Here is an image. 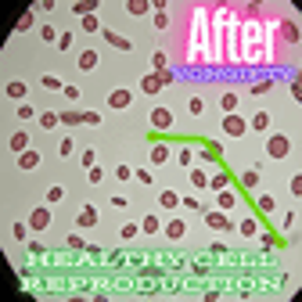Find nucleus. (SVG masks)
Returning a JSON list of instances; mask_svg holds the SVG:
<instances>
[{
	"mask_svg": "<svg viewBox=\"0 0 302 302\" xmlns=\"http://www.w3.org/2000/svg\"><path fill=\"white\" fill-rule=\"evenodd\" d=\"M126 11H130V14H148V11H151V4H148V0H130Z\"/></svg>",
	"mask_w": 302,
	"mask_h": 302,
	"instance_id": "27",
	"label": "nucleus"
},
{
	"mask_svg": "<svg viewBox=\"0 0 302 302\" xmlns=\"http://www.w3.org/2000/svg\"><path fill=\"white\" fill-rule=\"evenodd\" d=\"M76 223H79V226H94V223H97V209H94V205L79 209V216H76Z\"/></svg>",
	"mask_w": 302,
	"mask_h": 302,
	"instance_id": "14",
	"label": "nucleus"
},
{
	"mask_svg": "<svg viewBox=\"0 0 302 302\" xmlns=\"http://www.w3.org/2000/svg\"><path fill=\"white\" fill-rule=\"evenodd\" d=\"M266 126H270V115H266V112H259V115L248 123V130H259V133H266Z\"/></svg>",
	"mask_w": 302,
	"mask_h": 302,
	"instance_id": "28",
	"label": "nucleus"
},
{
	"mask_svg": "<svg viewBox=\"0 0 302 302\" xmlns=\"http://www.w3.org/2000/svg\"><path fill=\"white\" fill-rule=\"evenodd\" d=\"M62 198H65V187H58V184H54V187H47V202H51V205H58Z\"/></svg>",
	"mask_w": 302,
	"mask_h": 302,
	"instance_id": "32",
	"label": "nucleus"
},
{
	"mask_svg": "<svg viewBox=\"0 0 302 302\" xmlns=\"http://www.w3.org/2000/svg\"><path fill=\"white\" fill-rule=\"evenodd\" d=\"M137 234H141V226H137V223H126V226H123V241H133Z\"/></svg>",
	"mask_w": 302,
	"mask_h": 302,
	"instance_id": "41",
	"label": "nucleus"
},
{
	"mask_svg": "<svg viewBox=\"0 0 302 302\" xmlns=\"http://www.w3.org/2000/svg\"><path fill=\"white\" fill-rule=\"evenodd\" d=\"M7 144H11V151H25L29 148V137H25V133H11Z\"/></svg>",
	"mask_w": 302,
	"mask_h": 302,
	"instance_id": "29",
	"label": "nucleus"
},
{
	"mask_svg": "<svg viewBox=\"0 0 302 302\" xmlns=\"http://www.w3.org/2000/svg\"><path fill=\"white\" fill-rule=\"evenodd\" d=\"M169 144H151V162H155V165H162V162H169Z\"/></svg>",
	"mask_w": 302,
	"mask_h": 302,
	"instance_id": "12",
	"label": "nucleus"
},
{
	"mask_svg": "<svg viewBox=\"0 0 302 302\" xmlns=\"http://www.w3.org/2000/svg\"><path fill=\"white\" fill-rule=\"evenodd\" d=\"M226 184H230L226 173H213V176H209V191H226Z\"/></svg>",
	"mask_w": 302,
	"mask_h": 302,
	"instance_id": "21",
	"label": "nucleus"
},
{
	"mask_svg": "<svg viewBox=\"0 0 302 302\" xmlns=\"http://www.w3.org/2000/svg\"><path fill=\"white\" fill-rule=\"evenodd\" d=\"M65 245H69V248H76V252H83V248H86V241H83L79 234H69V237H65Z\"/></svg>",
	"mask_w": 302,
	"mask_h": 302,
	"instance_id": "33",
	"label": "nucleus"
},
{
	"mask_svg": "<svg viewBox=\"0 0 302 302\" xmlns=\"http://www.w3.org/2000/svg\"><path fill=\"white\" fill-rule=\"evenodd\" d=\"M141 90H144V94H158V90H162L158 76H144V79H141Z\"/></svg>",
	"mask_w": 302,
	"mask_h": 302,
	"instance_id": "22",
	"label": "nucleus"
},
{
	"mask_svg": "<svg viewBox=\"0 0 302 302\" xmlns=\"http://www.w3.org/2000/svg\"><path fill=\"white\" fill-rule=\"evenodd\" d=\"M133 180H137V184H155V176H151L148 169H133Z\"/></svg>",
	"mask_w": 302,
	"mask_h": 302,
	"instance_id": "39",
	"label": "nucleus"
},
{
	"mask_svg": "<svg viewBox=\"0 0 302 302\" xmlns=\"http://www.w3.org/2000/svg\"><path fill=\"white\" fill-rule=\"evenodd\" d=\"M187 112H191V115H202V112H205V101H202V97H191V101H187Z\"/></svg>",
	"mask_w": 302,
	"mask_h": 302,
	"instance_id": "35",
	"label": "nucleus"
},
{
	"mask_svg": "<svg viewBox=\"0 0 302 302\" xmlns=\"http://www.w3.org/2000/svg\"><path fill=\"white\" fill-rule=\"evenodd\" d=\"M119 180H133V169H130V165H119Z\"/></svg>",
	"mask_w": 302,
	"mask_h": 302,
	"instance_id": "52",
	"label": "nucleus"
},
{
	"mask_svg": "<svg viewBox=\"0 0 302 302\" xmlns=\"http://www.w3.org/2000/svg\"><path fill=\"white\" fill-rule=\"evenodd\" d=\"M148 123H151V130H158V133H165V130H173V115H169V108H151V115H148Z\"/></svg>",
	"mask_w": 302,
	"mask_h": 302,
	"instance_id": "5",
	"label": "nucleus"
},
{
	"mask_svg": "<svg viewBox=\"0 0 302 302\" xmlns=\"http://www.w3.org/2000/svg\"><path fill=\"white\" fill-rule=\"evenodd\" d=\"M141 230L151 237V234H158L162 230V223H158V216H144V223H141Z\"/></svg>",
	"mask_w": 302,
	"mask_h": 302,
	"instance_id": "24",
	"label": "nucleus"
},
{
	"mask_svg": "<svg viewBox=\"0 0 302 302\" xmlns=\"http://www.w3.org/2000/svg\"><path fill=\"white\" fill-rule=\"evenodd\" d=\"M101 176H104L101 165H90V184H101Z\"/></svg>",
	"mask_w": 302,
	"mask_h": 302,
	"instance_id": "48",
	"label": "nucleus"
},
{
	"mask_svg": "<svg viewBox=\"0 0 302 302\" xmlns=\"http://www.w3.org/2000/svg\"><path fill=\"white\" fill-rule=\"evenodd\" d=\"M58 47H62V51H69V47H72V33H65L62 40H58Z\"/></svg>",
	"mask_w": 302,
	"mask_h": 302,
	"instance_id": "53",
	"label": "nucleus"
},
{
	"mask_svg": "<svg viewBox=\"0 0 302 302\" xmlns=\"http://www.w3.org/2000/svg\"><path fill=\"white\" fill-rule=\"evenodd\" d=\"M155 76H158V83H162V86H169V83H173V72H169V69H165V72H155Z\"/></svg>",
	"mask_w": 302,
	"mask_h": 302,
	"instance_id": "49",
	"label": "nucleus"
},
{
	"mask_svg": "<svg viewBox=\"0 0 302 302\" xmlns=\"http://www.w3.org/2000/svg\"><path fill=\"white\" fill-rule=\"evenodd\" d=\"M288 151H292V141L281 137V133H274V137L266 141V155L270 158H288Z\"/></svg>",
	"mask_w": 302,
	"mask_h": 302,
	"instance_id": "3",
	"label": "nucleus"
},
{
	"mask_svg": "<svg viewBox=\"0 0 302 302\" xmlns=\"http://www.w3.org/2000/svg\"><path fill=\"white\" fill-rule=\"evenodd\" d=\"M180 165H184V169H191V165H194V155H191V148H180Z\"/></svg>",
	"mask_w": 302,
	"mask_h": 302,
	"instance_id": "38",
	"label": "nucleus"
},
{
	"mask_svg": "<svg viewBox=\"0 0 302 302\" xmlns=\"http://www.w3.org/2000/svg\"><path fill=\"white\" fill-rule=\"evenodd\" d=\"M94 7H97V4H90V0H79V4H72V11L79 14V18H90V14H94Z\"/></svg>",
	"mask_w": 302,
	"mask_h": 302,
	"instance_id": "25",
	"label": "nucleus"
},
{
	"mask_svg": "<svg viewBox=\"0 0 302 302\" xmlns=\"http://www.w3.org/2000/svg\"><path fill=\"white\" fill-rule=\"evenodd\" d=\"M65 126H83V112H58Z\"/></svg>",
	"mask_w": 302,
	"mask_h": 302,
	"instance_id": "26",
	"label": "nucleus"
},
{
	"mask_svg": "<svg viewBox=\"0 0 302 302\" xmlns=\"http://www.w3.org/2000/svg\"><path fill=\"white\" fill-rule=\"evenodd\" d=\"M252 94H255V97H263V94H270V79H266V83H255V86H252Z\"/></svg>",
	"mask_w": 302,
	"mask_h": 302,
	"instance_id": "45",
	"label": "nucleus"
},
{
	"mask_svg": "<svg viewBox=\"0 0 302 302\" xmlns=\"http://www.w3.org/2000/svg\"><path fill=\"white\" fill-rule=\"evenodd\" d=\"M47 223H51V213H47V209H33V213H29V230H43Z\"/></svg>",
	"mask_w": 302,
	"mask_h": 302,
	"instance_id": "7",
	"label": "nucleus"
},
{
	"mask_svg": "<svg viewBox=\"0 0 302 302\" xmlns=\"http://www.w3.org/2000/svg\"><path fill=\"white\" fill-rule=\"evenodd\" d=\"M11 234L18 237V241H25V234H29V223H14V226H11Z\"/></svg>",
	"mask_w": 302,
	"mask_h": 302,
	"instance_id": "43",
	"label": "nucleus"
},
{
	"mask_svg": "<svg viewBox=\"0 0 302 302\" xmlns=\"http://www.w3.org/2000/svg\"><path fill=\"white\" fill-rule=\"evenodd\" d=\"M155 25L165 29V25H169V14H165V11H155Z\"/></svg>",
	"mask_w": 302,
	"mask_h": 302,
	"instance_id": "47",
	"label": "nucleus"
},
{
	"mask_svg": "<svg viewBox=\"0 0 302 302\" xmlns=\"http://www.w3.org/2000/svg\"><path fill=\"white\" fill-rule=\"evenodd\" d=\"M259 209H263V213H274V209H277V202L270 198V194H259Z\"/></svg>",
	"mask_w": 302,
	"mask_h": 302,
	"instance_id": "40",
	"label": "nucleus"
},
{
	"mask_svg": "<svg viewBox=\"0 0 302 302\" xmlns=\"http://www.w3.org/2000/svg\"><path fill=\"white\" fill-rule=\"evenodd\" d=\"M83 29H86V33H101V22H97V14H90V18H83Z\"/></svg>",
	"mask_w": 302,
	"mask_h": 302,
	"instance_id": "36",
	"label": "nucleus"
},
{
	"mask_svg": "<svg viewBox=\"0 0 302 302\" xmlns=\"http://www.w3.org/2000/svg\"><path fill=\"white\" fill-rule=\"evenodd\" d=\"M237 234H245V237H255V234H259V220H255V216L241 220V223H237Z\"/></svg>",
	"mask_w": 302,
	"mask_h": 302,
	"instance_id": "13",
	"label": "nucleus"
},
{
	"mask_svg": "<svg viewBox=\"0 0 302 302\" xmlns=\"http://www.w3.org/2000/svg\"><path fill=\"white\" fill-rule=\"evenodd\" d=\"M220 108H223L226 115H230V112H237V94H234V90H226V94L220 97Z\"/></svg>",
	"mask_w": 302,
	"mask_h": 302,
	"instance_id": "20",
	"label": "nucleus"
},
{
	"mask_svg": "<svg viewBox=\"0 0 302 302\" xmlns=\"http://www.w3.org/2000/svg\"><path fill=\"white\" fill-rule=\"evenodd\" d=\"M62 94H65L69 101H79V97H83V90H79V86H65V90H62Z\"/></svg>",
	"mask_w": 302,
	"mask_h": 302,
	"instance_id": "44",
	"label": "nucleus"
},
{
	"mask_svg": "<svg viewBox=\"0 0 302 302\" xmlns=\"http://www.w3.org/2000/svg\"><path fill=\"white\" fill-rule=\"evenodd\" d=\"M18 165H22V169H36V165H40V151H22Z\"/></svg>",
	"mask_w": 302,
	"mask_h": 302,
	"instance_id": "17",
	"label": "nucleus"
},
{
	"mask_svg": "<svg viewBox=\"0 0 302 302\" xmlns=\"http://www.w3.org/2000/svg\"><path fill=\"white\" fill-rule=\"evenodd\" d=\"M241 184H245L248 191H255V187H259V173H255V169H248L245 176H241Z\"/></svg>",
	"mask_w": 302,
	"mask_h": 302,
	"instance_id": "31",
	"label": "nucleus"
},
{
	"mask_svg": "<svg viewBox=\"0 0 302 302\" xmlns=\"http://www.w3.org/2000/svg\"><path fill=\"white\" fill-rule=\"evenodd\" d=\"M83 165H86V169H90V165H97V162H94V148L83 151Z\"/></svg>",
	"mask_w": 302,
	"mask_h": 302,
	"instance_id": "51",
	"label": "nucleus"
},
{
	"mask_svg": "<svg viewBox=\"0 0 302 302\" xmlns=\"http://www.w3.org/2000/svg\"><path fill=\"white\" fill-rule=\"evenodd\" d=\"M4 94H7V101H22V97H25V83H18V79H11V83H7V90H4Z\"/></svg>",
	"mask_w": 302,
	"mask_h": 302,
	"instance_id": "18",
	"label": "nucleus"
},
{
	"mask_svg": "<svg viewBox=\"0 0 302 302\" xmlns=\"http://www.w3.org/2000/svg\"><path fill=\"white\" fill-rule=\"evenodd\" d=\"M158 205H162V209H180V194H176V191H162V194H158Z\"/></svg>",
	"mask_w": 302,
	"mask_h": 302,
	"instance_id": "19",
	"label": "nucleus"
},
{
	"mask_svg": "<svg viewBox=\"0 0 302 302\" xmlns=\"http://www.w3.org/2000/svg\"><path fill=\"white\" fill-rule=\"evenodd\" d=\"M162 230H165V237H169V241H184V237H187V223H184V220H169Z\"/></svg>",
	"mask_w": 302,
	"mask_h": 302,
	"instance_id": "6",
	"label": "nucleus"
},
{
	"mask_svg": "<svg viewBox=\"0 0 302 302\" xmlns=\"http://www.w3.org/2000/svg\"><path fill=\"white\" fill-rule=\"evenodd\" d=\"M18 115H22V119H33V115H36V108H33V104H22Z\"/></svg>",
	"mask_w": 302,
	"mask_h": 302,
	"instance_id": "50",
	"label": "nucleus"
},
{
	"mask_svg": "<svg viewBox=\"0 0 302 302\" xmlns=\"http://www.w3.org/2000/svg\"><path fill=\"white\" fill-rule=\"evenodd\" d=\"M191 65H205L209 62V36H205V7H194L191 18V51H187Z\"/></svg>",
	"mask_w": 302,
	"mask_h": 302,
	"instance_id": "1",
	"label": "nucleus"
},
{
	"mask_svg": "<svg viewBox=\"0 0 302 302\" xmlns=\"http://www.w3.org/2000/svg\"><path fill=\"white\" fill-rule=\"evenodd\" d=\"M43 86H47V90H65V83L58 79V76H43Z\"/></svg>",
	"mask_w": 302,
	"mask_h": 302,
	"instance_id": "37",
	"label": "nucleus"
},
{
	"mask_svg": "<svg viewBox=\"0 0 302 302\" xmlns=\"http://www.w3.org/2000/svg\"><path fill=\"white\" fill-rule=\"evenodd\" d=\"M216 202H220V209H237V194L226 187V191H216Z\"/></svg>",
	"mask_w": 302,
	"mask_h": 302,
	"instance_id": "16",
	"label": "nucleus"
},
{
	"mask_svg": "<svg viewBox=\"0 0 302 302\" xmlns=\"http://www.w3.org/2000/svg\"><path fill=\"white\" fill-rule=\"evenodd\" d=\"M29 25H33V11H25V14H22V18H18V25H14V29H18V33H25V29H29Z\"/></svg>",
	"mask_w": 302,
	"mask_h": 302,
	"instance_id": "42",
	"label": "nucleus"
},
{
	"mask_svg": "<svg viewBox=\"0 0 302 302\" xmlns=\"http://www.w3.org/2000/svg\"><path fill=\"white\" fill-rule=\"evenodd\" d=\"M83 123H86V126H97L101 115H97V112H83Z\"/></svg>",
	"mask_w": 302,
	"mask_h": 302,
	"instance_id": "46",
	"label": "nucleus"
},
{
	"mask_svg": "<svg viewBox=\"0 0 302 302\" xmlns=\"http://www.w3.org/2000/svg\"><path fill=\"white\" fill-rule=\"evenodd\" d=\"M101 36H104V40H108V43H112V47H119V51H130V47H133V43H130L126 36H119V33H112V29H104V33H101Z\"/></svg>",
	"mask_w": 302,
	"mask_h": 302,
	"instance_id": "11",
	"label": "nucleus"
},
{
	"mask_svg": "<svg viewBox=\"0 0 302 302\" xmlns=\"http://www.w3.org/2000/svg\"><path fill=\"white\" fill-rule=\"evenodd\" d=\"M277 43H281V47H299V22L281 18L277 22Z\"/></svg>",
	"mask_w": 302,
	"mask_h": 302,
	"instance_id": "2",
	"label": "nucleus"
},
{
	"mask_svg": "<svg viewBox=\"0 0 302 302\" xmlns=\"http://www.w3.org/2000/svg\"><path fill=\"white\" fill-rule=\"evenodd\" d=\"M191 184H194V191H205V187H209V169H205V165L191 169Z\"/></svg>",
	"mask_w": 302,
	"mask_h": 302,
	"instance_id": "10",
	"label": "nucleus"
},
{
	"mask_svg": "<svg viewBox=\"0 0 302 302\" xmlns=\"http://www.w3.org/2000/svg\"><path fill=\"white\" fill-rule=\"evenodd\" d=\"M58 123H62V115H58V112H43L40 115V126L43 130H58Z\"/></svg>",
	"mask_w": 302,
	"mask_h": 302,
	"instance_id": "23",
	"label": "nucleus"
},
{
	"mask_svg": "<svg viewBox=\"0 0 302 302\" xmlns=\"http://www.w3.org/2000/svg\"><path fill=\"white\" fill-rule=\"evenodd\" d=\"M205 223H209V226H216V230H234V223L226 220L223 213H205Z\"/></svg>",
	"mask_w": 302,
	"mask_h": 302,
	"instance_id": "8",
	"label": "nucleus"
},
{
	"mask_svg": "<svg viewBox=\"0 0 302 302\" xmlns=\"http://www.w3.org/2000/svg\"><path fill=\"white\" fill-rule=\"evenodd\" d=\"M40 40H43V43H58L62 36H58V33H54L51 25H43V29H40Z\"/></svg>",
	"mask_w": 302,
	"mask_h": 302,
	"instance_id": "34",
	"label": "nucleus"
},
{
	"mask_svg": "<svg viewBox=\"0 0 302 302\" xmlns=\"http://www.w3.org/2000/svg\"><path fill=\"white\" fill-rule=\"evenodd\" d=\"M223 133H226V137H245V133H248V123H245L237 112H230V115L223 119Z\"/></svg>",
	"mask_w": 302,
	"mask_h": 302,
	"instance_id": "4",
	"label": "nucleus"
},
{
	"mask_svg": "<svg viewBox=\"0 0 302 302\" xmlns=\"http://www.w3.org/2000/svg\"><path fill=\"white\" fill-rule=\"evenodd\" d=\"M76 69L94 72V69H97V51H83V54H79V65H76Z\"/></svg>",
	"mask_w": 302,
	"mask_h": 302,
	"instance_id": "15",
	"label": "nucleus"
},
{
	"mask_svg": "<svg viewBox=\"0 0 302 302\" xmlns=\"http://www.w3.org/2000/svg\"><path fill=\"white\" fill-rule=\"evenodd\" d=\"M151 69H155V72H165V69H169V58H165V54L158 51L155 58H151Z\"/></svg>",
	"mask_w": 302,
	"mask_h": 302,
	"instance_id": "30",
	"label": "nucleus"
},
{
	"mask_svg": "<svg viewBox=\"0 0 302 302\" xmlns=\"http://www.w3.org/2000/svg\"><path fill=\"white\" fill-rule=\"evenodd\" d=\"M130 101H133L130 90H115V94H108V104H112V108H130Z\"/></svg>",
	"mask_w": 302,
	"mask_h": 302,
	"instance_id": "9",
	"label": "nucleus"
}]
</instances>
